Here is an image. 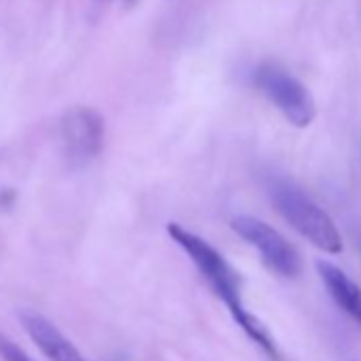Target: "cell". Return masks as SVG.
Listing matches in <instances>:
<instances>
[{
	"label": "cell",
	"instance_id": "5b68a950",
	"mask_svg": "<svg viewBox=\"0 0 361 361\" xmlns=\"http://www.w3.org/2000/svg\"><path fill=\"white\" fill-rule=\"evenodd\" d=\"M62 151L71 168L90 166L104 145V119L90 106H75L64 113L60 123Z\"/></svg>",
	"mask_w": 361,
	"mask_h": 361
},
{
	"label": "cell",
	"instance_id": "7a4b0ae2",
	"mask_svg": "<svg viewBox=\"0 0 361 361\" xmlns=\"http://www.w3.org/2000/svg\"><path fill=\"white\" fill-rule=\"evenodd\" d=\"M270 196L283 219L300 232L317 249L336 255L342 251V236L329 215L317 207L304 192L289 185L287 180H274L270 185Z\"/></svg>",
	"mask_w": 361,
	"mask_h": 361
},
{
	"label": "cell",
	"instance_id": "3957f363",
	"mask_svg": "<svg viewBox=\"0 0 361 361\" xmlns=\"http://www.w3.org/2000/svg\"><path fill=\"white\" fill-rule=\"evenodd\" d=\"M253 83L287 117L291 126L306 128L314 119L317 106L310 92L283 66L272 62L257 66L253 73Z\"/></svg>",
	"mask_w": 361,
	"mask_h": 361
},
{
	"label": "cell",
	"instance_id": "ba28073f",
	"mask_svg": "<svg viewBox=\"0 0 361 361\" xmlns=\"http://www.w3.org/2000/svg\"><path fill=\"white\" fill-rule=\"evenodd\" d=\"M0 357L5 361H35L28 353H24L18 344H13L5 336H0Z\"/></svg>",
	"mask_w": 361,
	"mask_h": 361
},
{
	"label": "cell",
	"instance_id": "9c48e42d",
	"mask_svg": "<svg viewBox=\"0 0 361 361\" xmlns=\"http://www.w3.org/2000/svg\"><path fill=\"white\" fill-rule=\"evenodd\" d=\"M121 3H123V5H128V7H130V5H134V3H136V0H121Z\"/></svg>",
	"mask_w": 361,
	"mask_h": 361
},
{
	"label": "cell",
	"instance_id": "277c9868",
	"mask_svg": "<svg viewBox=\"0 0 361 361\" xmlns=\"http://www.w3.org/2000/svg\"><path fill=\"white\" fill-rule=\"evenodd\" d=\"M232 230L259 253L262 262L274 274L283 279H295L300 274L302 262L298 251L281 232H276L266 221L251 215H238L232 219Z\"/></svg>",
	"mask_w": 361,
	"mask_h": 361
},
{
	"label": "cell",
	"instance_id": "8992f818",
	"mask_svg": "<svg viewBox=\"0 0 361 361\" xmlns=\"http://www.w3.org/2000/svg\"><path fill=\"white\" fill-rule=\"evenodd\" d=\"M22 325L49 361H85L77 346L45 317L37 312H22Z\"/></svg>",
	"mask_w": 361,
	"mask_h": 361
},
{
	"label": "cell",
	"instance_id": "52a82bcc",
	"mask_svg": "<svg viewBox=\"0 0 361 361\" xmlns=\"http://www.w3.org/2000/svg\"><path fill=\"white\" fill-rule=\"evenodd\" d=\"M319 276L329 293V298L350 317L361 325V289L357 287L355 281H350L338 266L329 262H319L317 264Z\"/></svg>",
	"mask_w": 361,
	"mask_h": 361
},
{
	"label": "cell",
	"instance_id": "6da1fadb",
	"mask_svg": "<svg viewBox=\"0 0 361 361\" xmlns=\"http://www.w3.org/2000/svg\"><path fill=\"white\" fill-rule=\"evenodd\" d=\"M166 230H168V236L172 238V243L176 247H180V251H183L190 257V262L198 268V272L209 283V287L213 289V293L226 304V308L230 310V314L234 317V321L240 325V329L272 361H281V355H279V348H276L274 338L270 336V331L266 329V325L247 310V306L243 302L240 279H238L236 270L228 264V259L213 245H209L198 234L185 230L183 226L168 224Z\"/></svg>",
	"mask_w": 361,
	"mask_h": 361
}]
</instances>
